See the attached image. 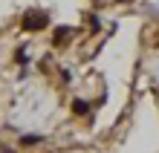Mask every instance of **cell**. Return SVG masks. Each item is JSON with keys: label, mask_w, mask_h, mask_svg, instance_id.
<instances>
[{"label": "cell", "mask_w": 159, "mask_h": 153, "mask_svg": "<svg viewBox=\"0 0 159 153\" xmlns=\"http://www.w3.org/2000/svg\"><path fill=\"white\" fill-rule=\"evenodd\" d=\"M43 136H38V133H29V136H20V145L23 147H35V145H41Z\"/></svg>", "instance_id": "cell-4"}, {"label": "cell", "mask_w": 159, "mask_h": 153, "mask_svg": "<svg viewBox=\"0 0 159 153\" xmlns=\"http://www.w3.org/2000/svg\"><path fill=\"white\" fill-rule=\"evenodd\" d=\"M87 26H90L93 32H98V29H101V20H98L96 15H87Z\"/></svg>", "instance_id": "cell-6"}, {"label": "cell", "mask_w": 159, "mask_h": 153, "mask_svg": "<svg viewBox=\"0 0 159 153\" xmlns=\"http://www.w3.org/2000/svg\"><path fill=\"white\" fill-rule=\"evenodd\" d=\"M15 64H17V66H26V64H29V55H26V46H20V49L15 52Z\"/></svg>", "instance_id": "cell-5"}, {"label": "cell", "mask_w": 159, "mask_h": 153, "mask_svg": "<svg viewBox=\"0 0 159 153\" xmlns=\"http://www.w3.org/2000/svg\"><path fill=\"white\" fill-rule=\"evenodd\" d=\"M72 35V29L70 26H55V32H52V41H55V46H61V43H67V38Z\"/></svg>", "instance_id": "cell-2"}, {"label": "cell", "mask_w": 159, "mask_h": 153, "mask_svg": "<svg viewBox=\"0 0 159 153\" xmlns=\"http://www.w3.org/2000/svg\"><path fill=\"white\" fill-rule=\"evenodd\" d=\"M20 26H23V32H41V29L49 26V15H46V12H35V9H32V12L23 15Z\"/></svg>", "instance_id": "cell-1"}, {"label": "cell", "mask_w": 159, "mask_h": 153, "mask_svg": "<svg viewBox=\"0 0 159 153\" xmlns=\"http://www.w3.org/2000/svg\"><path fill=\"white\" fill-rule=\"evenodd\" d=\"M90 110H93V104H90V101H84V98H72V113H75V116H90Z\"/></svg>", "instance_id": "cell-3"}]
</instances>
